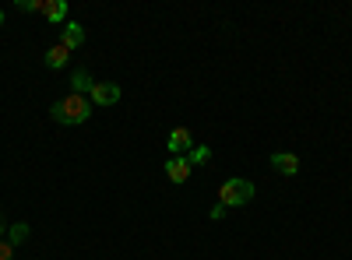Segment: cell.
Returning a JSON list of instances; mask_svg holds the SVG:
<instances>
[{
    "label": "cell",
    "instance_id": "cell-1",
    "mask_svg": "<svg viewBox=\"0 0 352 260\" xmlns=\"http://www.w3.org/2000/svg\"><path fill=\"white\" fill-rule=\"evenodd\" d=\"M50 117H53L56 123H64V127H78V123H85L88 117H92V99L71 92V95H64L60 102H53Z\"/></svg>",
    "mask_w": 352,
    "mask_h": 260
},
{
    "label": "cell",
    "instance_id": "cell-2",
    "mask_svg": "<svg viewBox=\"0 0 352 260\" xmlns=\"http://www.w3.org/2000/svg\"><path fill=\"white\" fill-rule=\"evenodd\" d=\"M250 197H254L250 180H226L219 187V204L222 208H243V204H250Z\"/></svg>",
    "mask_w": 352,
    "mask_h": 260
},
{
    "label": "cell",
    "instance_id": "cell-3",
    "mask_svg": "<svg viewBox=\"0 0 352 260\" xmlns=\"http://www.w3.org/2000/svg\"><path fill=\"white\" fill-rule=\"evenodd\" d=\"M190 158L187 155H173L169 162H166V176H169V183H187L190 180Z\"/></svg>",
    "mask_w": 352,
    "mask_h": 260
},
{
    "label": "cell",
    "instance_id": "cell-4",
    "mask_svg": "<svg viewBox=\"0 0 352 260\" xmlns=\"http://www.w3.org/2000/svg\"><path fill=\"white\" fill-rule=\"evenodd\" d=\"M113 102H120V84H113V81H96V88H92V106H113Z\"/></svg>",
    "mask_w": 352,
    "mask_h": 260
},
{
    "label": "cell",
    "instance_id": "cell-5",
    "mask_svg": "<svg viewBox=\"0 0 352 260\" xmlns=\"http://www.w3.org/2000/svg\"><path fill=\"white\" fill-rule=\"evenodd\" d=\"M166 144H169V152H173V155H190L194 137H190V130H187V127H173Z\"/></svg>",
    "mask_w": 352,
    "mask_h": 260
},
{
    "label": "cell",
    "instance_id": "cell-6",
    "mask_svg": "<svg viewBox=\"0 0 352 260\" xmlns=\"http://www.w3.org/2000/svg\"><path fill=\"white\" fill-rule=\"evenodd\" d=\"M272 165L282 172V176H296V172H300V158L292 155V152H275L272 155Z\"/></svg>",
    "mask_w": 352,
    "mask_h": 260
},
{
    "label": "cell",
    "instance_id": "cell-7",
    "mask_svg": "<svg viewBox=\"0 0 352 260\" xmlns=\"http://www.w3.org/2000/svg\"><path fill=\"white\" fill-rule=\"evenodd\" d=\"M39 14H46L53 25H60L67 18V0H43V11Z\"/></svg>",
    "mask_w": 352,
    "mask_h": 260
},
{
    "label": "cell",
    "instance_id": "cell-8",
    "mask_svg": "<svg viewBox=\"0 0 352 260\" xmlns=\"http://www.w3.org/2000/svg\"><path fill=\"white\" fill-rule=\"evenodd\" d=\"M60 43H64L67 49H78V46L85 43V28H81L78 21H67V25H64V36H60Z\"/></svg>",
    "mask_w": 352,
    "mask_h": 260
},
{
    "label": "cell",
    "instance_id": "cell-9",
    "mask_svg": "<svg viewBox=\"0 0 352 260\" xmlns=\"http://www.w3.org/2000/svg\"><path fill=\"white\" fill-rule=\"evenodd\" d=\"M71 60V49L64 46V43H56V46H50V53H46V67H53V71H60L64 64Z\"/></svg>",
    "mask_w": 352,
    "mask_h": 260
},
{
    "label": "cell",
    "instance_id": "cell-10",
    "mask_svg": "<svg viewBox=\"0 0 352 260\" xmlns=\"http://www.w3.org/2000/svg\"><path fill=\"white\" fill-rule=\"evenodd\" d=\"M71 84H74V95H92V88H96V81L88 78L85 71H74V78H71Z\"/></svg>",
    "mask_w": 352,
    "mask_h": 260
},
{
    "label": "cell",
    "instance_id": "cell-11",
    "mask_svg": "<svg viewBox=\"0 0 352 260\" xmlns=\"http://www.w3.org/2000/svg\"><path fill=\"white\" fill-rule=\"evenodd\" d=\"M187 158H190V165H204V162L212 158V148H208V144H194Z\"/></svg>",
    "mask_w": 352,
    "mask_h": 260
},
{
    "label": "cell",
    "instance_id": "cell-12",
    "mask_svg": "<svg viewBox=\"0 0 352 260\" xmlns=\"http://www.w3.org/2000/svg\"><path fill=\"white\" fill-rule=\"evenodd\" d=\"M25 239H28V225H25V222H14V225H11V239H8V243H11V246H18V243H25Z\"/></svg>",
    "mask_w": 352,
    "mask_h": 260
},
{
    "label": "cell",
    "instance_id": "cell-13",
    "mask_svg": "<svg viewBox=\"0 0 352 260\" xmlns=\"http://www.w3.org/2000/svg\"><path fill=\"white\" fill-rule=\"evenodd\" d=\"M11 257H14V246L8 239H0V260H11Z\"/></svg>",
    "mask_w": 352,
    "mask_h": 260
},
{
    "label": "cell",
    "instance_id": "cell-14",
    "mask_svg": "<svg viewBox=\"0 0 352 260\" xmlns=\"http://www.w3.org/2000/svg\"><path fill=\"white\" fill-rule=\"evenodd\" d=\"M226 211H229V208H222V204H215V208H212L208 215H212V222H219V218H226Z\"/></svg>",
    "mask_w": 352,
    "mask_h": 260
},
{
    "label": "cell",
    "instance_id": "cell-15",
    "mask_svg": "<svg viewBox=\"0 0 352 260\" xmlns=\"http://www.w3.org/2000/svg\"><path fill=\"white\" fill-rule=\"evenodd\" d=\"M0 236H4V218H0Z\"/></svg>",
    "mask_w": 352,
    "mask_h": 260
},
{
    "label": "cell",
    "instance_id": "cell-16",
    "mask_svg": "<svg viewBox=\"0 0 352 260\" xmlns=\"http://www.w3.org/2000/svg\"><path fill=\"white\" fill-rule=\"evenodd\" d=\"M0 25H4V11H0Z\"/></svg>",
    "mask_w": 352,
    "mask_h": 260
}]
</instances>
